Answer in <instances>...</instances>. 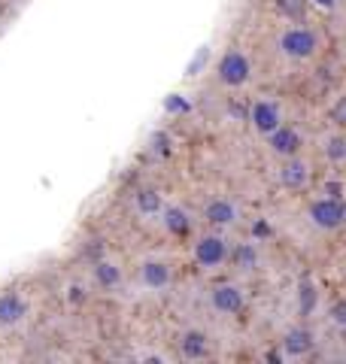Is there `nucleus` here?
I'll list each match as a JSON object with an SVG mask.
<instances>
[{
  "label": "nucleus",
  "mask_w": 346,
  "mask_h": 364,
  "mask_svg": "<svg viewBox=\"0 0 346 364\" xmlns=\"http://www.w3.org/2000/svg\"><path fill=\"white\" fill-rule=\"evenodd\" d=\"M276 182H280L283 188H292V191H301L310 186V164L301 161V158H285V164L280 167V173H276Z\"/></svg>",
  "instance_id": "nucleus-8"
},
{
  "label": "nucleus",
  "mask_w": 346,
  "mask_h": 364,
  "mask_svg": "<svg viewBox=\"0 0 346 364\" xmlns=\"http://www.w3.org/2000/svg\"><path fill=\"white\" fill-rule=\"evenodd\" d=\"M276 46H280V52L285 55V58H292V61H307V58H313L316 55V33L310 31V28H301V25H295V28H285L280 33V40H276Z\"/></svg>",
  "instance_id": "nucleus-1"
},
{
  "label": "nucleus",
  "mask_w": 346,
  "mask_h": 364,
  "mask_svg": "<svg viewBox=\"0 0 346 364\" xmlns=\"http://www.w3.org/2000/svg\"><path fill=\"white\" fill-rule=\"evenodd\" d=\"M340 222L346 225V200H340Z\"/></svg>",
  "instance_id": "nucleus-28"
},
{
  "label": "nucleus",
  "mask_w": 346,
  "mask_h": 364,
  "mask_svg": "<svg viewBox=\"0 0 346 364\" xmlns=\"http://www.w3.org/2000/svg\"><path fill=\"white\" fill-rule=\"evenodd\" d=\"M316 346V340H313V331L304 325H298V328H288L285 337H283V349H285V355L288 358H304L310 355Z\"/></svg>",
  "instance_id": "nucleus-10"
},
{
  "label": "nucleus",
  "mask_w": 346,
  "mask_h": 364,
  "mask_svg": "<svg viewBox=\"0 0 346 364\" xmlns=\"http://www.w3.org/2000/svg\"><path fill=\"white\" fill-rule=\"evenodd\" d=\"M276 9L288 18H301L304 16V0H276Z\"/></svg>",
  "instance_id": "nucleus-20"
},
{
  "label": "nucleus",
  "mask_w": 346,
  "mask_h": 364,
  "mask_svg": "<svg viewBox=\"0 0 346 364\" xmlns=\"http://www.w3.org/2000/svg\"><path fill=\"white\" fill-rule=\"evenodd\" d=\"M313 4H316L319 9H328V13H331V9H337L340 0H313Z\"/></svg>",
  "instance_id": "nucleus-26"
},
{
  "label": "nucleus",
  "mask_w": 346,
  "mask_h": 364,
  "mask_svg": "<svg viewBox=\"0 0 346 364\" xmlns=\"http://www.w3.org/2000/svg\"><path fill=\"white\" fill-rule=\"evenodd\" d=\"M268 146H271L273 155L292 158V155L301 152L304 140H301V134H298L295 128H288V124H280V128H273V131L268 134Z\"/></svg>",
  "instance_id": "nucleus-7"
},
{
  "label": "nucleus",
  "mask_w": 346,
  "mask_h": 364,
  "mask_svg": "<svg viewBox=\"0 0 346 364\" xmlns=\"http://www.w3.org/2000/svg\"><path fill=\"white\" fill-rule=\"evenodd\" d=\"M158 215H161V222H164V228H167L173 237H189V231H192V215L182 210V207H164Z\"/></svg>",
  "instance_id": "nucleus-14"
},
{
  "label": "nucleus",
  "mask_w": 346,
  "mask_h": 364,
  "mask_svg": "<svg viewBox=\"0 0 346 364\" xmlns=\"http://www.w3.org/2000/svg\"><path fill=\"white\" fill-rule=\"evenodd\" d=\"M179 352H182V358H189V361H201L210 355V337L198 331V328H189V331L179 334Z\"/></svg>",
  "instance_id": "nucleus-12"
},
{
  "label": "nucleus",
  "mask_w": 346,
  "mask_h": 364,
  "mask_svg": "<svg viewBox=\"0 0 346 364\" xmlns=\"http://www.w3.org/2000/svg\"><path fill=\"white\" fill-rule=\"evenodd\" d=\"M328 318L337 328H346V301H334L331 306H328Z\"/></svg>",
  "instance_id": "nucleus-21"
},
{
  "label": "nucleus",
  "mask_w": 346,
  "mask_h": 364,
  "mask_svg": "<svg viewBox=\"0 0 346 364\" xmlns=\"http://www.w3.org/2000/svg\"><path fill=\"white\" fill-rule=\"evenodd\" d=\"M170 279H173V270L167 261H158V258H149L143 261V267H140V282L149 289V291H164L170 286Z\"/></svg>",
  "instance_id": "nucleus-9"
},
{
  "label": "nucleus",
  "mask_w": 346,
  "mask_h": 364,
  "mask_svg": "<svg viewBox=\"0 0 346 364\" xmlns=\"http://www.w3.org/2000/svg\"><path fill=\"white\" fill-rule=\"evenodd\" d=\"M237 203L231 200V198H213V200H206V207H204V219L216 225V228H228V225H234L237 222Z\"/></svg>",
  "instance_id": "nucleus-11"
},
{
  "label": "nucleus",
  "mask_w": 346,
  "mask_h": 364,
  "mask_svg": "<svg viewBox=\"0 0 346 364\" xmlns=\"http://www.w3.org/2000/svg\"><path fill=\"white\" fill-rule=\"evenodd\" d=\"M228 261V243L219 234H206L194 243V264L201 270H216Z\"/></svg>",
  "instance_id": "nucleus-2"
},
{
  "label": "nucleus",
  "mask_w": 346,
  "mask_h": 364,
  "mask_svg": "<svg viewBox=\"0 0 346 364\" xmlns=\"http://www.w3.org/2000/svg\"><path fill=\"white\" fill-rule=\"evenodd\" d=\"M28 316V301L19 291L0 294V325H19Z\"/></svg>",
  "instance_id": "nucleus-13"
},
{
  "label": "nucleus",
  "mask_w": 346,
  "mask_h": 364,
  "mask_svg": "<svg viewBox=\"0 0 346 364\" xmlns=\"http://www.w3.org/2000/svg\"><path fill=\"white\" fill-rule=\"evenodd\" d=\"M249 73H252L249 58H246L243 52H237V49L225 52L222 61H219V79H222L225 85H231V88L246 85V82H249Z\"/></svg>",
  "instance_id": "nucleus-3"
},
{
  "label": "nucleus",
  "mask_w": 346,
  "mask_h": 364,
  "mask_svg": "<svg viewBox=\"0 0 346 364\" xmlns=\"http://www.w3.org/2000/svg\"><path fill=\"white\" fill-rule=\"evenodd\" d=\"M322 152H325V158L328 161H346V136H340V134H331V136H325V143H322Z\"/></svg>",
  "instance_id": "nucleus-18"
},
{
  "label": "nucleus",
  "mask_w": 346,
  "mask_h": 364,
  "mask_svg": "<svg viewBox=\"0 0 346 364\" xmlns=\"http://www.w3.org/2000/svg\"><path fill=\"white\" fill-rule=\"evenodd\" d=\"M316 310V289H313V282L304 279L301 286H298V313L301 316H310Z\"/></svg>",
  "instance_id": "nucleus-19"
},
{
  "label": "nucleus",
  "mask_w": 346,
  "mask_h": 364,
  "mask_svg": "<svg viewBox=\"0 0 346 364\" xmlns=\"http://www.w3.org/2000/svg\"><path fill=\"white\" fill-rule=\"evenodd\" d=\"M307 219L313 228H319V231H334V228H340V200L334 198H319L307 207Z\"/></svg>",
  "instance_id": "nucleus-5"
},
{
  "label": "nucleus",
  "mask_w": 346,
  "mask_h": 364,
  "mask_svg": "<svg viewBox=\"0 0 346 364\" xmlns=\"http://www.w3.org/2000/svg\"><path fill=\"white\" fill-rule=\"evenodd\" d=\"M331 119L337 122V124H346V97H340L337 104L331 107Z\"/></svg>",
  "instance_id": "nucleus-22"
},
{
  "label": "nucleus",
  "mask_w": 346,
  "mask_h": 364,
  "mask_svg": "<svg viewBox=\"0 0 346 364\" xmlns=\"http://www.w3.org/2000/svg\"><path fill=\"white\" fill-rule=\"evenodd\" d=\"M280 122H283L280 104L271 100V97H261V100H256V104L249 107V124L264 136H268L273 128H280Z\"/></svg>",
  "instance_id": "nucleus-6"
},
{
  "label": "nucleus",
  "mask_w": 346,
  "mask_h": 364,
  "mask_svg": "<svg viewBox=\"0 0 346 364\" xmlns=\"http://www.w3.org/2000/svg\"><path fill=\"white\" fill-rule=\"evenodd\" d=\"M67 298H70V304H83L85 294H83V289H79V286H70V294H67Z\"/></svg>",
  "instance_id": "nucleus-25"
},
{
  "label": "nucleus",
  "mask_w": 346,
  "mask_h": 364,
  "mask_svg": "<svg viewBox=\"0 0 346 364\" xmlns=\"http://www.w3.org/2000/svg\"><path fill=\"white\" fill-rule=\"evenodd\" d=\"M252 234H258V237H268V234H271V228L264 225V222H258V225H252Z\"/></svg>",
  "instance_id": "nucleus-27"
},
{
  "label": "nucleus",
  "mask_w": 346,
  "mask_h": 364,
  "mask_svg": "<svg viewBox=\"0 0 346 364\" xmlns=\"http://www.w3.org/2000/svg\"><path fill=\"white\" fill-rule=\"evenodd\" d=\"M134 203H137V213L140 215H158L161 210H164V198H161L155 188H140Z\"/></svg>",
  "instance_id": "nucleus-17"
},
{
  "label": "nucleus",
  "mask_w": 346,
  "mask_h": 364,
  "mask_svg": "<svg viewBox=\"0 0 346 364\" xmlns=\"http://www.w3.org/2000/svg\"><path fill=\"white\" fill-rule=\"evenodd\" d=\"M343 346H346V328H343Z\"/></svg>",
  "instance_id": "nucleus-29"
},
{
  "label": "nucleus",
  "mask_w": 346,
  "mask_h": 364,
  "mask_svg": "<svg viewBox=\"0 0 346 364\" xmlns=\"http://www.w3.org/2000/svg\"><path fill=\"white\" fill-rule=\"evenodd\" d=\"M95 279H98V286L107 289V291L119 289L122 286V267L115 264V261L100 258V261H95Z\"/></svg>",
  "instance_id": "nucleus-16"
},
{
  "label": "nucleus",
  "mask_w": 346,
  "mask_h": 364,
  "mask_svg": "<svg viewBox=\"0 0 346 364\" xmlns=\"http://www.w3.org/2000/svg\"><path fill=\"white\" fill-rule=\"evenodd\" d=\"M210 306L222 316H237V313H243V306H246V294L240 286L219 282V286H213V291H210Z\"/></svg>",
  "instance_id": "nucleus-4"
},
{
  "label": "nucleus",
  "mask_w": 346,
  "mask_h": 364,
  "mask_svg": "<svg viewBox=\"0 0 346 364\" xmlns=\"http://www.w3.org/2000/svg\"><path fill=\"white\" fill-rule=\"evenodd\" d=\"M325 198H334V200H343V186L337 179H331L325 182Z\"/></svg>",
  "instance_id": "nucleus-23"
},
{
  "label": "nucleus",
  "mask_w": 346,
  "mask_h": 364,
  "mask_svg": "<svg viewBox=\"0 0 346 364\" xmlns=\"http://www.w3.org/2000/svg\"><path fill=\"white\" fill-rule=\"evenodd\" d=\"M164 107H167L170 112H186V109H189V104H186V100H179V95H170Z\"/></svg>",
  "instance_id": "nucleus-24"
},
{
  "label": "nucleus",
  "mask_w": 346,
  "mask_h": 364,
  "mask_svg": "<svg viewBox=\"0 0 346 364\" xmlns=\"http://www.w3.org/2000/svg\"><path fill=\"white\" fill-rule=\"evenodd\" d=\"M228 258H231V264H234L237 270H256L258 261H261L256 243H237L234 249H228Z\"/></svg>",
  "instance_id": "nucleus-15"
}]
</instances>
